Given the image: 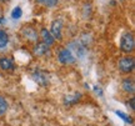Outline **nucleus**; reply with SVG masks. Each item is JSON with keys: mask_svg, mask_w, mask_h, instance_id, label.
Segmentation results:
<instances>
[{"mask_svg": "<svg viewBox=\"0 0 135 126\" xmlns=\"http://www.w3.org/2000/svg\"><path fill=\"white\" fill-rule=\"evenodd\" d=\"M134 104H135V97H131V99H130V101L128 102V105L130 106V109H131V110H135Z\"/></svg>", "mask_w": 135, "mask_h": 126, "instance_id": "nucleus-18", "label": "nucleus"}, {"mask_svg": "<svg viewBox=\"0 0 135 126\" xmlns=\"http://www.w3.org/2000/svg\"><path fill=\"white\" fill-rule=\"evenodd\" d=\"M1 3H6V1H9V0H0Z\"/></svg>", "mask_w": 135, "mask_h": 126, "instance_id": "nucleus-20", "label": "nucleus"}, {"mask_svg": "<svg viewBox=\"0 0 135 126\" xmlns=\"http://www.w3.org/2000/svg\"><path fill=\"white\" fill-rule=\"evenodd\" d=\"M14 68H15V65L11 59L6 58V56L0 58V69L1 70H4V71H11V70H14Z\"/></svg>", "mask_w": 135, "mask_h": 126, "instance_id": "nucleus-8", "label": "nucleus"}, {"mask_svg": "<svg viewBox=\"0 0 135 126\" xmlns=\"http://www.w3.org/2000/svg\"><path fill=\"white\" fill-rule=\"evenodd\" d=\"M121 87L124 89V91L128 94H134L135 91V85H134V80L131 78H125L121 83Z\"/></svg>", "mask_w": 135, "mask_h": 126, "instance_id": "nucleus-9", "label": "nucleus"}, {"mask_svg": "<svg viewBox=\"0 0 135 126\" xmlns=\"http://www.w3.org/2000/svg\"><path fill=\"white\" fill-rule=\"evenodd\" d=\"M135 48V40H134V34L131 31H126L121 35L120 38V49L123 53L130 54L134 51Z\"/></svg>", "mask_w": 135, "mask_h": 126, "instance_id": "nucleus-1", "label": "nucleus"}, {"mask_svg": "<svg viewBox=\"0 0 135 126\" xmlns=\"http://www.w3.org/2000/svg\"><path fill=\"white\" fill-rule=\"evenodd\" d=\"M68 49L70 50V53L76 58H83L84 55H85V48H84V45H83L80 41H73L68 45Z\"/></svg>", "mask_w": 135, "mask_h": 126, "instance_id": "nucleus-5", "label": "nucleus"}, {"mask_svg": "<svg viewBox=\"0 0 135 126\" xmlns=\"http://www.w3.org/2000/svg\"><path fill=\"white\" fill-rule=\"evenodd\" d=\"M33 79L35 83H38L41 86H46L49 84V75L46 73H44V71H36V73H34Z\"/></svg>", "mask_w": 135, "mask_h": 126, "instance_id": "nucleus-6", "label": "nucleus"}, {"mask_svg": "<svg viewBox=\"0 0 135 126\" xmlns=\"http://www.w3.org/2000/svg\"><path fill=\"white\" fill-rule=\"evenodd\" d=\"M115 114L118 115L119 117H121L123 120L125 122H129V124H133V119H131V116H129L128 114H125V112L123 111H115Z\"/></svg>", "mask_w": 135, "mask_h": 126, "instance_id": "nucleus-17", "label": "nucleus"}, {"mask_svg": "<svg viewBox=\"0 0 135 126\" xmlns=\"http://www.w3.org/2000/svg\"><path fill=\"white\" fill-rule=\"evenodd\" d=\"M58 61L59 63H61L63 65H71L76 61V59L75 56L70 53V50L66 48L61 49V50H59L58 53Z\"/></svg>", "mask_w": 135, "mask_h": 126, "instance_id": "nucleus-3", "label": "nucleus"}, {"mask_svg": "<svg viewBox=\"0 0 135 126\" xmlns=\"http://www.w3.org/2000/svg\"><path fill=\"white\" fill-rule=\"evenodd\" d=\"M94 89H95V91L98 92V94H100V95H103V92H101V90H100V87H98V86H95L94 87Z\"/></svg>", "mask_w": 135, "mask_h": 126, "instance_id": "nucleus-19", "label": "nucleus"}, {"mask_svg": "<svg viewBox=\"0 0 135 126\" xmlns=\"http://www.w3.org/2000/svg\"><path fill=\"white\" fill-rule=\"evenodd\" d=\"M1 23H3V18H0V24H1Z\"/></svg>", "mask_w": 135, "mask_h": 126, "instance_id": "nucleus-21", "label": "nucleus"}, {"mask_svg": "<svg viewBox=\"0 0 135 126\" xmlns=\"http://www.w3.org/2000/svg\"><path fill=\"white\" fill-rule=\"evenodd\" d=\"M50 34L53 35L55 40H61L63 39V20L61 19H55L51 23L50 26Z\"/></svg>", "mask_w": 135, "mask_h": 126, "instance_id": "nucleus-4", "label": "nucleus"}, {"mask_svg": "<svg viewBox=\"0 0 135 126\" xmlns=\"http://www.w3.org/2000/svg\"><path fill=\"white\" fill-rule=\"evenodd\" d=\"M23 35H24L25 39L31 40V41H36V40H38V33H36L33 28H24Z\"/></svg>", "mask_w": 135, "mask_h": 126, "instance_id": "nucleus-11", "label": "nucleus"}, {"mask_svg": "<svg viewBox=\"0 0 135 126\" xmlns=\"http://www.w3.org/2000/svg\"><path fill=\"white\" fill-rule=\"evenodd\" d=\"M135 68V60L133 56H124L119 60V70L123 74H130L134 71Z\"/></svg>", "mask_w": 135, "mask_h": 126, "instance_id": "nucleus-2", "label": "nucleus"}, {"mask_svg": "<svg viewBox=\"0 0 135 126\" xmlns=\"http://www.w3.org/2000/svg\"><path fill=\"white\" fill-rule=\"evenodd\" d=\"M40 36H41V39H43V43L45 44V45H48L49 48L53 46L54 43H55V39L53 38V35L50 34V31H49L48 29H41Z\"/></svg>", "mask_w": 135, "mask_h": 126, "instance_id": "nucleus-7", "label": "nucleus"}, {"mask_svg": "<svg viewBox=\"0 0 135 126\" xmlns=\"http://www.w3.org/2000/svg\"><path fill=\"white\" fill-rule=\"evenodd\" d=\"M9 43V35L5 33L4 30L0 29V49L5 48L6 45Z\"/></svg>", "mask_w": 135, "mask_h": 126, "instance_id": "nucleus-14", "label": "nucleus"}, {"mask_svg": "<svg viewBox=\"0 0 135 126\" xmlns=\"http://www.w3.org/2000/svg\"><path fill=\"white\" fill-rule=\"evenodd\" d=\"M21 15H23V10H21V8L20 6H15L14 9H13V11H11V18L15 20H18L21 18Z\"/></svg>", "mask_w": 135, "mask_h": 126, "instance_id": "nucleus-16", "label": "nucleus"}, {"mask_svg": "<svg viewBox=\"0 0 135 126\" xmlns=\"http://www.w3.org/2000/svg\"><path fill=\"white\" fill-rule=\"evenodd\" d=\"M48 53H49V46L45 45L44 43H38L34 46V54L36 56H43V55H45Z\"/></svg>", "mask_w": 135, "mask_h": 126, "instance_id": "nucleus-10", "label": "nucleus"}, {"mask_svg": "<svg viewBox=\"0 0 135 126\" xmlns=\"http://www.w3.org/2000/svg\"><path fill=\"white\" fill-rule=\"evenodd\" d=\"M80 97H81V94L75 92V94H73V95L65 96V99H64V104H65V105H74V104L79 102Z\"/></svg>", "mask_w": 135, "mask_h": 126, "instance_id": "nucleus-12", "label": "nucleus"}, {"mask_svg": "<svg viewBox=\"0 0 135 126\" xmlns=\"http://www.w3.org/2000/svg\"><path fill=\"white\" fill-rule=\"evenodd\" d=\"M38 4L43 5L45 8H54V6H56L59 3V0H35Z\"/></svg>", "mask_w": 135, "mask_h": 126, "instance_id": "nucleus-13", "label": "nucleus"}, {"mask_svg": "<svg viewBox=\"0 0 135 126\" xmlns=\"http://www.w3.org/2000/svg\"><path fill=\"white\" fill-rule=\"evenodd\" d=\"M8 102H6V100L4 99V96H1L0 95V116H3V115H5V112L8 111Z\"/></svg>", "mask_w": 135, "mask_h": 126, "instance_id": "nucleus-15", "label": "nucleus"}]
</instances>
